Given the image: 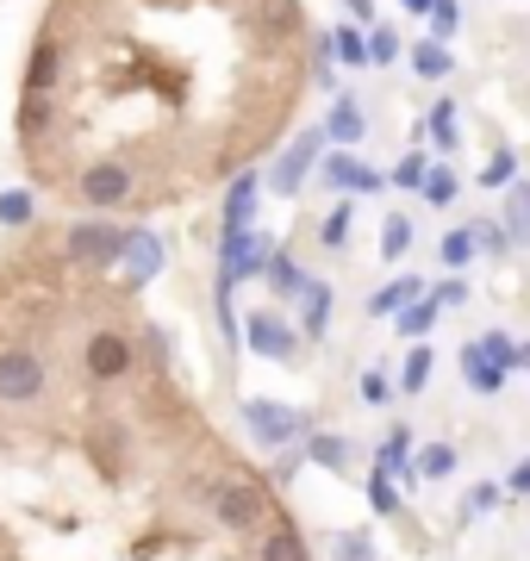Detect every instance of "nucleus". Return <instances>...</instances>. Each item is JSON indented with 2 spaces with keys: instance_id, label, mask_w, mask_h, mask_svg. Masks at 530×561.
Wrapping results in <instances>:
<instances>
[{
  "instance_id": "obj_41",
  "label": "nucleus",
  "mask_w": 530,
  "mask_h": 561,
  "mask_svg": "<svg viewBox=\"0 0 530 561\" xmlns=\"http://www.w3.org/2000/svg\"><path fill=\"white\" fill-rule=\"evenodd\" d=\"M400 57V38H393V32H375V38H368V62H393Z\"/></svg>"
},
{
  "instance_id": "obj_21",
  "label": "nucleus",
  "mask_w": 530,
  "mask_h": 561,
  "mask_svg": "<svg viewBox=\"0 0 530 561\" xmlns=\"http://www.w3.org/2000/svg\"><path fill=\"white\" fill-rule=\"evenodd\" d=\"M256 561H307V542H300L293 524H275L263 537V549H256Z\"/></svg>"
},
{
  "instance_id": "obj_27",
  "label": "nucleus",
  "mask_w": 530,
  "mask_h": 561,
  "mask_svg": "<svg viewBox=\"0 0 530 561\" xmlns=\"http://www.w3.org/2000/svg\"><path fill=\"white\" fill-rule=\"evenodd\" d=\"M462 113H456V101H437L430 106V138H437V150H449V157H456V144H462Z\"/></svg>"
},
{
  "instance_id": "obj_10",
  "label": "nucleus",
  "mask_w": 530,
  "mask_h": 561,
  "mask_svg": "<svg viewBox=\"0 0 530 561\" xmlns=\"http://www.w3.org/2000/svg\"><path fill=\"white\" fill-rule=\"evenodd\" d=\"M163 262H169V250H163V238H157V231H143V225H131V231H125L119 268L131 280H157V275H163Z\"/></svg>"
},
{
  "instance_id": "obj_44",
  "label": "nucleus",
  "mask_w": 530,
  "mask_h": 561,
  "mask_svg": "<svg viewBox=\"0 0 530 561\" xmlns=\"http://www.w3.org/2000/svg\"><path fill=\"white\" fill-rule=\"evenodd\" d=\"M300 468H307V456H281V461H275V468H268V474H275V481H293V474H300Z\"/></svg>"
},
{
  "instance_id": "obj_13",
  "label": "nucleus",
  "mask_w": 530,
  "mask_h": 561,
  "mask_svg": "<svg viewBox=\"0 0 530 561\" xmlns=\"http://www.w3.org/2000/svg\"><path fill=\"white\" fill-rule=\"evenodd\" d=\"M256 201H263V181H256V169L224 187V219H219L224 238H231V231H250V219H256Z\"/></svg>"
},
{
  "instance_id": "obj_34",
  "label": "nucleus",
  "mask_w": 530,
  "mask_h": 561,
  "mask_svg": "<svg viewBox=\"0 0 530 561\" xmlns=\"http://www.w3.org/2000/svg\"><path fill=\"white\" fill-rule=\"evenodd\" d=\"M456 25H462V7H456V0H437V7H430V38L437 44L456 38Z\"/></svg>"
},
{
  "instance_id": "obj_23",
  "label": "nucleus",
  "mask_w": 530,
  "mask_h": 561,
  "mask_svg": "<svg viewBox=\"0 0 530 561\" xmlns=\"http://www.w3.org/2000/svg\"><path fill=\"white\" fill-rule=\"evenodd\" d=\"M412 69H418L425 81H443L449 69H456V57H449V44L425 38V44H412Z\"/></svg>"
},
{
  "instance_id": "obj_24",
  "label": "nucleus",
  "mask_w": 530,
  "mask_h": 561,
  "mask_svg": "<svg viewBox=\"0 0 530 561\" xmlns=\"http://www.w3.org/2000/svg\"><path fill=\"white\" fill-rule=\"evenodd\" d=\"M349 231H356V201H337L325 213V225H319V243H325V250H344Z\"/></svg>"
},
{
  "instance_id": "obj_28",
  "label": "nucleus",
  "mask_w": 530,
  "mask_h": 561,
  "mask_svg": "<svg viewBox=\"0 0 530 561\" xmlns=\"http://www.w3.org/2000/svg\"><path fill=\"white\" fill-rule=\"evenodd\" d=\"M506 238L511 243H530V187L511 181V201H506Z\"/></svg>"
},
{
  "instance_id": "obj_29",
  "label": "nucleus",
  "mask_w": 530,
  "mask_h": 561,
  "mask_svg": "<svg viewBox=\"0 0 530 561\" xmlns=\"http://www.w3.org/2000/svg\"><path fill=\"white\" fill-rule=\"evenodd\" d=\"M474 250H481V243H474V231H443V243H437V262H443V268H469Z\"/></svg>"
},
{
  "instance_id": "obj_38",
  "label": "nucleus",
  "mask_w": 530,
  "mask_h": 561,
  "mask_svg": "<svg viewBox=\"0 0 530 561\" xmlns=\"http://www.w3.org/2000/svg\"><path fill=\"white\" fill-rule=\"evenodd\" d=\"M425 169H430V162L412 150V157H400V169H393L388 181H393V187H425Z\"/></svg>"
},
{
  "instance_id": "obj_31",
  "label": "nucleus",
  "mask_w": 530,
  "mask_h": 561,
  "mask_svg": "<svg viewBox=\"0 0 530 561\" xmlns=\"http://www.w3.org/2000/svg\"><path fill=\"white\" fill-rule=\"evenodd\" d=\"M518 181V157L511 150H493V162L481 169V187H511Z\"/></svg>"
},
{
  "instance_id": "obj_39",
  "label": "nucleus",
  "mask_w": 530,
  "mask_h": 561,
  "mask_svg": "<svg viewBox=\"0 0 530 561\" xmlns=\"http://www.w3.org/2000/svg\"><path fill=\"white\" fill-rule=\"evenodd\" d=\"M493 505H499V481H481V486L469 493V505H462V512H469V518H487Z\"/></svg>"
},
{
  "instance_id": "obj_9",
  "label": "nucleus",
  "mask_w": 530,
  "mask_h": 561,
  "mask_svg": "<svg viewBox=\"0 0 530 561\" xmlns=\"http://www.w3.org/2000/svg\"><path fill=\"white\" fill-rule=\"evenodd\" d=\"M319 175H325L337 194H381V187H388V175H381V169H368L356 150H337V157H325V169H319Z\"/></svg>"
},
{
  "instance_id": "obj_35",
  "label": "nucleus",
  "mask_w": 530,
  "mask_h": 561,
  "mask_svg": "<svg viewBox=\"0 0 530 561\" xmlns=\"http://www.w3.org/2000/svg\"><path fill=\"white\" fill-rule=\"evenodd\" d=\"M474 343H481V350H487V356L499 362V368H506V375H511V368H518V343H511L506 331H487V337H474Z\"/></svg>"
},
{
  "instance_id": "obj_40",
  "label": "nucleus",
  "mask_w": 530,
  "mask_h": 561,
  "mask_svg": "<svg viewBox=\"0 0 530 561\" xmlns=\"http://www.w3.org/2000/svg\"><path fill=\"white\" fill-rule=\"evenodd\" d=\"M362 400L368 405H388L393 400V381L381 375V368H368V375H362Z\"/></svg>"
},
{
  "instance_id": "obj_42",
  "label": "nucleus",
  "mask_w": 530,
  "mask_h": 561,
  "mask_svg": "<svg viewBox=\"0 0 530 561\" xmlns=\"http://www.w3.org/2000/svg\"><path fill=\"white\" fill-rule=\"evenodd\" d=\"M331 76H337V69H331V44H319V50H312V81L331 88Z\"/></svg>"
},
{
  "instance_id": "obj_25",
  "label": "nucleus",
  "mask_w": 530,
  "mask_h": 561,
  "mask_svg": "<svg viewBox=\"0 0 530 561\" xmlns=\"http://www.w3.org/2000/svg\"><path fill=\"white\" fill-rule=\"evenodd\" d=\"M268 287H275V294H281V300H293V294H300V287H307V275H300V262L287 256V250H275V256H268Z\"/></svg>"
},
{
  "instance_id": "obj_12",
  "label": "nucleus",
  "mask_w": 530,
  "mask_h": 561,
  "mask_svg": "<svg viewBox=\"0 0 530 561\" xmlns=\"http://www.w3.org/2000/svg\"><path fill=\"white\" fill-rule=\"evenodd\" d=\"M312 162H319V131H300V138L287 144V157H281V169H275V194H300L307 187V175H312Z\"/></svg>"
},
{
  "instance_id": "obj_22",
  "label": "nucleus",
  "mask_w": 530,
  "mask_h": 561,
  "mask_svg": "<svg viewBox=\"0 0 530 561\" xmlns=\"http://www.w3.org/2000/svg\"><path fill=\"white\" fill-rule=\"evenodd\" d=\"M430 368H437V362H430V350H425V343H412L406 362H400V393H406V400L430 387Z\"/></svg>"
},
{
  "instance_id": "obj_18",
  "label": "nucleus",
  "mask_w": 530,
  "mask_h": 561,
  "mask_svg": "<svg viewBox=\"0 0 530 561\" xmlns=\"http://www.w3.org/2000/svg\"><path fill=\"white\" fill-rule=\"evenodd\" d=\"M307 461L312 468H331V474H349V437H337V431H312Z\"/></svg>"
},
{
  "instance_id": "obj_17",
  "label": "nucleus",
  "mask_w": 530,
  "mask_h": 561,
  "mask_svg": "<svg viewBox=\"0 0 530 561\" xmlns=\"http://www.w3.org/2000/svg\"><path fill=\"white\" fill-rule=\"evenodd\" d=\"M412 300H425V280H418V275H400V280H388V287L368 300V312H375V319H393V312H406Z\"/></svg>"
},
{
  "instance_id": "obj_6",
  "label": "nucleus",
  "mask_w": 530,
  "mask_h": 561,
  "mask_svg": "<svg viewBox=\"0 0 530 561\" xmlns=\"http://www.w3.org/2000/svg\"><path fill=\"white\" fill-rule=\"evenodd\" d=\"M131 187H138V169H125V162H88L82 175H76V194L88 206H125L131 201Z\"/></svg>"
},
{
  "instance_id": "obj_32",
  "label": "nucleus",
  "mask_w": 530,
  "mask_h": 561,
  "mask_svg": "<svg viewBox=\"0 0 530 561\" xmlns=\"http://www.w3.org/2000/svg\"><path fill=\"white\" fill-rule=\"evenodd\" d=\"M368 505H375L381 518H393V512H400V493H393V481H388V474H375V468H368Z\"/></svg>"
},
{
  "instance_id": "obj_8",
  "label": "nucleus",
  "mask_w": 530,
  "mask_h": 561,
  "mask_svg": "<svg viewBox=\"0 0 530 561\" xmlns=\"http://www.w3.org/2000/svg\"><path fill=\"white\" fill-rule=\"evenodd\" d=\"M82 362H88L94 381H125V375H131V343H125V331H94Z\"/></svg>"
},
{
  "instance_id": "obj_16",
  "label": "nucleus",
  "mask_w": 530,
  "mask_h": 561,
  "mask_svg": "<svg viewBox=\"0 0 530 561\" xmlns=\"http://www.w3.org/2000/svg\"><path fill=\"white\" fill-rule=\"evenodd\" d=\"M462 381H469L474 393H499V387H506V368H499L481 343H469V350H462Z\"/></svg>"
},
{
  "instance_id": "obj_37",
  "label": "nucleus",
  "mask_w": 530,
  "mask_h": 561,
  "mask_svg": "<svg viewBox=\"0 0 530 561\" xmlns=\"http://www.w3.org/2000/svg\"><path fill=\"white\" fill-rule=\"evenodd\" d=\"M337 561H375V542H368V530H344V537H337Z\"/></svg>"
},
{
  "instance_id": "obj_1",
  "label": "nucleus",
  "mask_w": 530,
  "mask_h": 561,
  "mask_svg": "<svg viewBox=\"0 0 530 561\" xmlns=\"http://www.w3.org/2000/svg\"><path fill=\"white\" fill-rule=\"evenodd\" d=\"M244 424H250V437L263 443V449H287L293 437H312V412L281 405V400H263V393L244 400Z\"/></svg>"
},
{
  "instance_id": "obj_3",
  "label": "nucleus",
  "mask_w": 530,
  "mask_h": 561,
  "mask_svg": "<svg viewBox=\"0 0 530 561\" xmlns=\"http://www.w3.org/2000/svg\"><path fill=\"white\" fill-rule=\"evenodd\" d=\"M44 387H50V368L38 350H0V405H32L44 400Z\"/></svg>"
},
{
  "instance_id": "obj_4",
  "label": "nucleus",
  "mask_w": 530,
  "mask_h": 561,
  "mask_svg": "<svg viewBox=\"0 0 530 561\" xmlns=\"http://www.w3.org/2000/svg\"><path fill=\"white\" fill-rule=\"evenodd\" d=\"M268 256H275V243L256 238V231H231L219 250V287H238V280H256L268 275Z\"/></svg>"
},
{
  "instance_id": "obj_43",
  "label": "nucleus",
  "mask_w": 530,
  "mask_h": 561,
  "mask_svg": "<svg viewBox=\"0 0 530 561\" xmlns=\"http://www.w3.org/2000/svg\"><path fill=\"white\" fill-rule=\"evenodd\" d=\"M506 493H525V500H530V456H525V461H511V474H506Z\"/></svg>"
},
{
  "instance_id": "obj_20",
  "label": "nucleus",
  "mask_w": 530,
  "mask_h": 561,
  "mask_svg": "<svg viewBox=\"0 0 530 561\" xmlns=\"http://www.w3.org/2000/svg\"><path fill=\"white\" fill-rule=\"evenodd\" d=\"M412 468H418V481H449V474L462 468V456H456V443H425V449L412 456Z\"/></svg>"
},
{
  "instance_id": "obj_33",
  "label": "nucleus",
  "mask_w": 530,
  "mask_h": 561,
  "mask_svg": "<svg viewBox=\"0 0 530 561\" xmlns=\"http://www.w3.org/2000/svg\"><path fill=\"white\" fill-rule=\"evenodd\" d=\"M0 225H32V194L25 187H7L0 194Z\"/></svg>"
},
{
  "instance_id": "obj_46",
  "label": "nucleus",
  "mask_w": 530,
  "mask_h": 561,
  "mask_svg": "<svg viewBox=\"0 0 530 561\" xmlns=\"http://www.w3.org/2000/svg\"><path fill=\"white\" fill-rule=\"evenodd\" d=\"M430 294H437V306H462L469 287H462V280H443V287H430Z\"/></svg>"
},
{
  "instance_id": "obj_15",
  "label": "nucleus",
  "mask_w": 530,
  "mask_h": 561,
  "mask_svg": "<svg viewBox=\"0 0 530 561\" xmlns=\"http://www.w3.org/2000/svg\"><path fill=\"white\" fill-rule=\"evenodd\" d=\"M293 300H300V324H307V337H325V331H331V287H325V280L307 275V287H300Z\"/></svg>"
},
{
  "instance_id": "obj_11",
  "label": "nucleus",
  "mask_w": 530,
  "mask_h": 561,
  "mask_svg": "<svg viewBox=\"0 0 530 561\" xmlns=\"http://www.w3.org/2000/svg\"><path fill=\"white\" fill-rule=\"evenodd\" d=\"M62 81V44L44 32L38 50H32V62H25V101H50Z\"/></svg>"
},
{
  "instance_id": "obj_36",
  "label": "nucleus",
  "mask_w": 530,
  "mask_h": 561,
  "mask_svg": "<svg viewBox=\"0 0 530 561\" xmlns=\"http://www.w3.org/2000/svg\"><path fill=\"white\" fill-rule=\"evenodd\" d=\"M425 201H430V206H449V201H456V175H449V169H425Z\"/></svg>"
},
{
  "instance_id": "obj_5",
  "label": "nucleus",
  "mask_w": 530,
  "mask_h": 561,
  "mask_svg": "<svg viewBox=\"0 0 530 561\" xmlns=\"http://www.w3.org/2000/svg\"><path fill=\"white\" fill-rule=\"evenodd\" d=\"M212 518H219L224 530H256V524L268 518L263 486L256 481H219L212 486Z\"/></svg>"
},
{
  "instance_id": "obj_47",
  "label": "nucleus",
  "mask_w": 530,
  "mask_h": 561,
  "mask_svg": "<svg viewBox=\"0 0 530 561\" xmlns=\"http://www.w3.org/2000/svg\"><path fill=\"white\" fill-rule=\"evenodd\" d=\"M349 13H356L349 25H368V20H375V0H349Z\"/></svg>"
},
{
  "instance_id": "obj_49",
  "label": "nucleus",
  "mask_w": 530,
  "mask_h": 561,
  "mask_svg": "<svg viewBox=\"0 0 530 561\" xmlns=\"http://www.w3.org/2000/svg\"><path fill=\"white\" fill-rule=\"evenodd\" d=\"M518 368H530V343H518Z\"/></svg>"
},
{
  "instance_id": "obj_2",
  "label": "nucleus",
  "mask_w": 530,
  "mask_h": 561,
  "mask_svg": "<svg viewBox=\"0 0 530 561\" xmlns=\"http://www.w3.org/2000/svg\"><path fill=\"white\" fill-rule=\"evenodd\" d=\"M62 256H69V268H119L125 231L119 225H101V219H82V225H69Z\"/></svg>"
},
{
  "instance_id": "obj_26",
  "label": "nucleus",
  "mask_w": 530,
  "mask_h": 561,
  "mask_svg": "<svg viewBox=\"0 0 530 561\" xmlns=\"http://www.w3.org/2000/svg\"><path fill=\"white\" fill-rule=\"evenodd\" d=\"M331 57L344 62V69H368V38L356 25H337V32H331Z\"/></svg>"
},
{
  "instance_id": "obj_14",
  "label": "nucleus",
  "mask_w": 530,
  "mask_h": 561,
  "mask_svg": "<svg viewBox=\"0 0 530 561\" xmlns=\"http://www.w3.org/2000/svg\"><path fill=\"white\" fill-rule=\"evenodd\" d=\"M325 131L337 144H349V150H356V144H362V131H368V119H362V101H356V94H337V101H331V119H325Z\"/></svg>"
},
{
  "instance_id": "obj_30",
  "label": "nucleus",
  "mask_w": 530,
  "mask_h": 561,
  "mask_svg": "<svg viewBox=\"0 0 530 561\" xmlns=\"http://www.w3.org/2000/svg\"><path fill=\"white\" fill-rule=\"evenodd\" d=\"M412 250V219H388L381 225V262H400Z\"/></svg>"
},
{
  "instance_id": "obj_48",
  "label": "nucleus",
  "mask_w": 530,
  "mask_h": 561,
  "mask_svg": "<svg viewBox=\"0 0 530 561\" xmlns=\"http://www.w3.org/2000/svg\"><path fill=\"white\" fill-rule=\"evenodd\" d=\"M430 7H437V0H406V13H418V20H430Z\"/></svg>"
},
{
  "instance_id": "obj_7",
  "label": "nucleus",
  "mask_w": 530,
  "mask_h": 561,
  "mask_svg": "<svg viewBox=\"0 0 530 561\" xmlns=\"http://www.w3.org/2000/svg\"><path fill=\"white\" fill-rule=\"evenodd\" d=\"M244 343L256 350V356H268V362H293L300 356V337H293V324L275 312V306H256V312H244Z\"/></svg>"
},
{
  "instance_id": "obj_19",
  "label": "nucleus",
  "mask_w": 530,
  "mask_h": 561,
  "mask_svg": "<svg viewBox=\"0 0 530 561\" xmlns=\"http://www.w3.org/2000/svg\"><path fill=\"white\" fill-rule=\"evenodd\" d=\"M437 319H443V306H437V294L425 287V300H412L393 324H400V337H406V343H425V337H430V324H437Z\"/></svg>"
},
{
  "instance_id": "obj_45",
  "label": "nucleus",
  "mask_w": 530,
  "mask_h": 561,
  "mask_svg": "<svg viewBox=\"0 0 530 561\" xmlns=\"http://www.w3.org/2000/svg\"><path fill=\"white\" fill-rule=\"evenodd\" d=\"M474 243H487V250H506V225H481V231H474Z\"/></svg>"
}]
</instances>
